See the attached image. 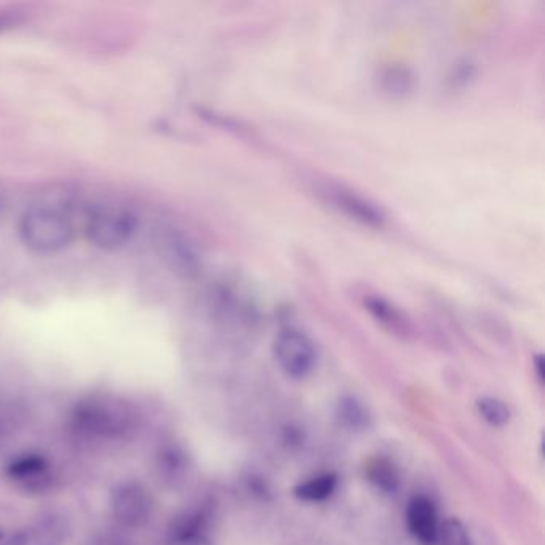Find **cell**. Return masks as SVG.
<instances>
[{
  "label": "cell",
  "mask_w": 545,
  "mask_h": 545,
  "mask_svg": "<svg viewBox=\"0 0 545 545\" xmlns=\"http://www.w3.org/2000/svg\"><path fill=\"white\" fill-rule=\"evenodd\" d=\"M72 224L63 211L50 207H32L20 221V237L36 253H58L72 240Z\"/></svg>",
  "instance_id": "7a4b0ae2"
},
{
  "label": "cell",
  "mask_w": 545,
  "mask_h": 545,
  "mask_svg": "<svg viewBox=\"0 0 545 545\" xmlns=\"http://www.w3.org/2000/svg\"><path fill=\"white\" fill-rule=\"evenodd\" d=\"M275 360L288 378L303 379L314 370L317 352L309 336L296 328H285L275 336Z\"/></svg>",
  "instance_id": "8992f818"
},
{
  "label": "cell",
  "mask_w": 545,
  "mask_h": 545,
  "mask_svg": "<svg viewBox=\"0 0 545 545\" xmlns=\"http://www.w3.org/2000/svg\"><path fill=\"white\" fill-rule=\"evenodd\" d=\"M336 418L341 426L349 430L365 429L370 419L362 403L354 397H344L339 400Z\"/></svg>",
  "instance_id": "5bb4252c"
},
{
  "label": "cell",
  "mask_w": 545,
  "mask_h": 545,
  "mask_svg": "<svg viewBox=\"0 0 545 545\" xmlns=\"http://www.w3.org/2000/svg\"><path fill=\"white\" fill-rule=\"evenodd\" d=\"M87 545H133L132 542L128 541L124 536L114 533H103L96 534L93 536Z\"/></svg>",
  "instance_id": "d6986e66"
},
{
  "label": "cell",
  "mask_w": 545,
  "mask_h": 545,
  "mask_svg": "<svg viewBox=\"0 0 545 545\" xmlns=\"http://www.w3.org/2000/svg\"><path fill=\"white\" fill-rule=\"evenodd\" d=\"M13 20H10L8 16H0V31L4 29L12 28Z\"/></svg>",
  "instance_id": "44dd1931"
},
{
  "label": "cell",
  "mask_w": 545,
  "mask_h": 545,
  "mask_svg": "<svg viewBox=\"0 0 545 545\" xmlns=\"http://www.w3.org/2000/svg\"><path fill=\"white\" fill-rule=\"evenodd\" d=\"M69 424L74 434L93 442H127L140 432L141 413L125 398L93 394L80 398Z\"/></svg>",
  "instance_id": "6da1fadb"
},
{
  "label": "cell",
  "mask_w": 545,
  "mask_h": 545,
  "mask_svg": "<svg viewBox=\"0 0 545 545\" xmlns=\"http://www.w3.org/2000/svg\"><path fill=\"white\" fill-rule=\"evenodd\" d=\"M5 475L16 490L28 496H42L55 488V472L44 454L16 456L5 469Z\"/></svg>",
  "instance_id": "52a82bcc"
},
{
  "label": "cell",
  "mask_w": 545,
  "mask_h": 545,
  "mask_svg": "<svg viewBox=\"0 0 545 545\" xmlns=\"http://www.w3.org/2000/svg\"><path fill=\"white\" fill-rule=\"evenodd\" d=\"M315 194L319 195L323 202L330 205L339 215L359 223L360 226L381 229L386 224V213L382 211L378 203L368 199L360 192L354 191L352 187L335 181H320L315 186Z\"/></svg>",
  "instance_id": "3957f363"
},
{
  "label": "cell",
  "mask_w": 545,
  "mask_h": 545,
  "mask_svg": "<svg viewBox=\"0 0 545 545\" xmlns=\"http://www.w3.org/2000/svg\"><path fill=\"white\" fill-rule=\"evenodd\" d=\"M379 82L382 92L389 93L390 96H405L413 88V77L403 68H387L382 71Z\"/></svg>",
  "instance_id": "9a60e30c"
},
{
  "label": "cell",
  "mask_w": 545,
  "mask_h": 545,
  "mask_svg": "<svg viewBox=\"0 0 545 545\" xmlns=\"http://www.w3.org/2000/svg\"><path fill=\"white\" fill-rule=\"evenodd\" d=\"M406 526L411 536L422 545L437 544L440 523L434 502L424 496L411 499L406 509Z\"/></svg>",
  "instance_id": "9c48e42d"
},
{
  "label": "cell",
  "mask_w": 545,
  "mask_h": 545,
  "mask_svg": "<svg viewBox=\"0 0 545 545\" xmlns=\"http://www.w3.org/2000/svg\"><path fill=\"white\" fill-rule=\"evenodd\" d=\"M191 467V459L183 446L178 443H165L159 446L154 458V472L165 488H178L184 482Z\"/></svg>",
  "instance_id": "30bf717a"
},
{
  "label": "cell",
  "mask_w": 545,
  "mask_h": 545,
  "mask_svg": "<svg viewBox=\"0 0 545 545\" xmlns=\"http://www.w3.org/2000/svg\"><path fill=\"white\" fill-rule=\"evenodd\" d=\"M363 301H365L366 311L370 312L374 319L381 322L382 325H386L390 330L406 331L405 317L387 299L381 298V296H365Z\"/></svg>",
  "instance_id": "7c38bea8"
},
{
  "label": "cell",
  "mask_w": 545,
  "mask_h": 545,
  "mask_svg": "<svg viewBox=\"0 0 545 545\" xmlns=\"http://www.w3.org/2000/svg\"><path fill=\"white\" fill-rule=\"evenodd\" d=\"M18 534L21 545H66L71 538V523L60 512H47Z\"/></svg>",
  "instance_id": "ba28073f"
},
{
  "label": "cell",
  "mask_w": 545,
  "mask_h": 545,
  "mask_svg": "<svg viewBox=\"0 0 545 545\" xmlns=\"http://www.w3.org/2000/svg\"><path fill=\"white\" fill-rule=\"evenodd\" d=\"M534 368H536V374H538L539 381H544L545 370L544 357H542V355H536V359H534Z\"/></svg>",
  "instance_id": "ffe728a7"
},
{
  "label": "cell",
  "mask_w": 545,
  "mask_h": 545,
  "mask_svg": "<svg viewBox=\"0 0 545 545\" xmlns=\"http://www.w3.org/2000/svg\"><path fill=\"white\" fill-rule=\"evenodd\" d=\"M4 208V200L0 199V211Z\"/></svg>",
  "instance_id": "603a6c76"
},
{
  "label": "cell",
  "mask_w": 545,
  "mask_h": 545,
  "mask_svg": "<svg viewBox=\"0 0 545 545\" xmlns=\"http://www.w3.org/2000/svg\"><path fill=\"white\" fill-rule=\"evenodd\" d=\"M5 536H7V534H5L4 531L0 530V542L4 541Z\"/></svg>",
  "instance_id": "7402d4cb"
},
{
  "label": "cell",
  "mask_w": 545,
  "mask_h": 545,
  "mask_svg": "<svg viewBox=\"0 0 545 545\" xmlns=\"http://www.w3.org/2000/svg\"><path fill=\"white\" fill-rule=\"evenodd\" d=\"M438 542H442V545H472L469 531L458 518H448L440 525Z\"/></svg>",
  "instance_id": "e0dca14e"
},
{
  "label": "cell",
  "mask_w": 545,
  "mask_h": 545,
  "mask_svg": "<svg viewBox=\"0 0 545 545\" xmlns=\"http://www.w3.org/2000/svg\"><path fill=\"white\" fill-rule=\"evenodd\" d=\"M138 218L124 207L96 208L87 223L88 240L104 251H116L125 247L135 237Z\"/></svg>",
  "instance_id": "277c9868"
},
{
  "label": "cell",
  "mask_w": 545,
  "mask_h": 545,
  "mask_svg": "<svg viewBox=\"0 0 545 545\" xmlns=\"http://www.w3.org/2000/svg\"><path fill=\"white\" fill-rule=\"evenodd\" d=\"M366 478L376 486V490L386 494H394L398 490L397 469L392 462L384 458L371 459L365 467Z\"/></svg>",
  "instance_id": "8fae6325"
},
{
  "label": "cell",
  "mask_w": 545,
  "mask_h": 545,
  "mask_svg": "<svg viewBox=\"0 0 545 545\" xmlns=\"http://www.w3.org/2000/svg\"><path fill=\"white\" fill-rule=\"evenodd\" d=\"M111 514L127 530H141L148 526L156 510V501L144 483L127 480L111 491Z\"/></svg>",
  "instance_id": "5b68a950"
},
{
  "label": "cell",
  "mask_w": 545,
  "mask_h": 545,
  "mask_svg": "<svg viewBox=\"0 0 545 545\" xmlns=\"http://www.w3.org/2000/svg\"><path fill=\"white\" fill-rule=\"evenodd\" d=\"M165 545H213L207 533L172 534Z\"/></svg>",
  "instance_id": "ac0fdd59"
},
{
  "label": "cell",
  "mask_w": 545,
  "mask_h": 545,
  "mask_svg": "<svg viewBox=\"0 0 545 545\" xmlns=\"http://www.w3.org/2000/svg\"><path fill=\"white\" fill-rule=\"evenodd\" d=\"M336 486H338V477L335 474H323L296 486L295 496L306 502L325 501L333 496Z\"/></svg>",
  "instance_id": "4fadbf2b"
},
{
  "label": "cell",
  "mask_w": 545,
  "mask_h": 545,
  "mask_svg": "<svg viewBox=\"0 0 545 545\" xmlns=\"http://www.w3.org/2000/svg\"><path fill=\"white\" fill-rule=\"evenodd\" d=\"M478 413L482 414L490 426L502 427L506 426L510 419V410L506 403L501 402L498 398L483 397L477 402Z\"/></svg>",
  "instance_id": "2e32d148"
}]
</instances>
